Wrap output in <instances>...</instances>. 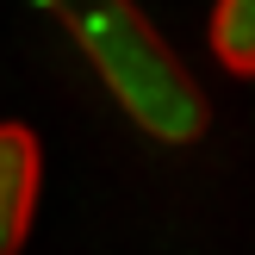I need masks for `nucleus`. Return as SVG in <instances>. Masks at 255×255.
<instances>
[{
	"instance_id": "nucleus-2",
	"label": "nucleus",
	"mask_w": 255,
	"mask_h": 255,
	"mask_svg": "<svg viewBox=\"0 0 255 255\" xmlns=\"http://www.w3.org/2000/svg\"><path fill=\"white\" fill-rule=\"evenodd\" d=\"M37 181L44 156L25 125H0V255H19L37 218Z\"/></svg>"
},
{
	"instance_id": "nucleus-1",
	"label": "nucleus",
	"mask_w": 255,
	"mask_h": 255,
	"mask_svg": "<svg viewBox=\"0 0 255 255\" xmlns=\"http://www.w3.org/2000/svg\"><path fill=\"white\" fill-rule=\"evenodd\" d=\"M75 31L81 56L106 81V94L125 106L137 131L156 143H199L212 125V106L199 94L193 69L162 44V31L143 19L137 0H44Z\"/></svg>"
},
{
	"instance_id": "nucleus-3",
	"label": "nucleus",
	"mask_w": 255,
	"mask_h": 255,
	"mask_svg": "<svg viewBox=\"0 0 255 255\" xmlns=\"http://www.w3.org/2000/svg\"><path fill=\"white\" fill-rule=\"evenodd\" d=\"M212 56L231 75H255V0H218L212 6Z\"/></svg>"
}]
</instances>
